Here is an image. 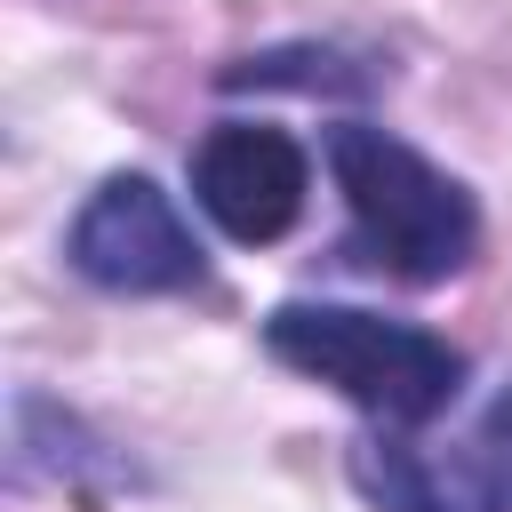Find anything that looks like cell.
<instances>
[{
	"label": "cell",
	"mask_w": 512,
	"mask_h": 512,
	"mask_svg": "<svg viewBox=\"0 0 512 512\" xmlns=\"http://www.w3.org/2000/svg\"><path fill=\"white\" fill-rule=\"evenodd\" d=\"M328 168H336V192L352 208V256L360 264H376L408 288H432V280L472 264L480 208L416 144H400L368 120H344V128H328Z\"/></svg>",
	"instance_id": "cell-1"
},
{
	"label": "cell",
	"mask_w": 512,
	"mask_h": 512,
	"mask_svg": "<svg viewBox=\"0 0 512 512\" xmlns=\"http://www.w3.org/2000/svg\"><path fill=\"white\" fill-rule=\"evenodd\" d=\"M264 344H272V360H288L296 376L344 392L352 408H368L392 432L432 424L464 392V352L448 336L360 312V304H280L264 320Z\"/></svg>",
	"instance_id": "cell-2"
},
{
	"label": "cell",
	"mask_w": 512,
	"mask_h": 512,
	"mask_svg": "<svg viewBox=\"0 0 512 512\" xmlns=\"http://www.w3.org/2000/svg\"><path fill=\"white\" fill-rule=\"evenodd\" d=\"M352 480L376 512H512V384L456 440H384L352 448Z\"/></svg>",
	"instance_id": "cell-3"
},
{
	"label": "cell",
	"mask_w": 512,
	"mask_h": 512,
	"mask_svg": "<svg viewBox=\"0 0 512 512\" xmlns=\"http://www.w3.org/2000/svg\"><path fill=\"white\" fill-rule=\"evenodd\" d=\"M72 272L112 288V296H176V288H200L208 280V256L192 240V224L176 216V200L152 184V176H104L88 192V208L72 216V240H64Z\"/></svg>",
	"instance_id": "cell-4"
},
{
	"label": "cell",
	"mask_w": 512,
	"mask_h": 512,
	"mask_svg": "<svg viewBox=\"0 0 512 512\" xmlns=\"http://www.w3.org/2000/svg\"><path fill=\"white\" fill-rule=\"evenodd\" d=\"M304 192H312V160H304V144L288 128L224 120L192 152V200L216 216V232H232L248 248L280 240L304 216Z\"/></svg>",
	"instance_id": "cell-5"
}]
</instances>
